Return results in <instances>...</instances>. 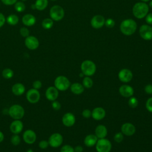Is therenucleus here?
Segmentation results:
<instances>
[{"label":"nucleus","instance_id":"obj_1","mask_svg":"<svg viewBox=\"0 0 152 152\" xmlns=\"http://www.w3.org/2000/svg\"><path fill=\"white\" fill-rule=\"evenodd\" d=\"M137 29V23L132 19L124 20L120 25L121 32L126 36H130L135 33Z\"/></svg>","mask_w":152,"mask_h":152},{"label":"nucleus","instance_id":"obj_2","mask_svg":"<svg viewBox=\"0 0 152 152\" xmlns=\"http://www.w3.org/2000/svg\"><path fill=\"white\" fill-rule=\"evenodd\" d=\"M8 113L14 120L21 119L24 116L25 110L21 105L14 104L10 107L8 110Z\"/></svg>","mask_w":152,"mask_h":152},{"label":"nucleus","instance_id":"obj_3","mask_svg":"<svg viewBox=\"0 0 152 152\" xmlns=\"http://www.w3.org/2000/svg\"><path fill=\"white\" fill-rule=\"evenodd\" d=\"M148 12V6L144 2L136 3L132 8L134 15L139 19L144 18Z\"/></svg>","mask_w":152,"mask_h":152},{"label":"nucleus","instance_id":"obj_4","mask_svg":"<svg viewBox=\"0 0 152 152\" xmlns=\"http://www.w3.org/2000/svg\"><path fill=\"white\" fill-rule=\"evenodd\" d=\"M70 86L71 83L65 76H58L54 80V86L59 91H65L69 88Z\"/></svg>","mask_w":152,"mask_h":152},{"label":"nucleus","instance_id":"obj_5","mask_svg":"<svg viewBox=\"0 0 152 152\" xmlns=\"http://www.w3.org/2000/svg\"><path fill=\"white\" fill-rule=\"evenodd\" d=\"M81 69L84 75L90 77L95 73L96 71V64L90 60L83 61L81 65Z\"/></svg>","mask_w":152,"mask_h":152},{"label":"nucleus","instance_id":"obj_6","mask_svg":"<svg viewBox=\"0 0 152 152\" xmlns=\"http://www.w3.org/2000/svg\"><path fill=\"white\" fill-rule=\"evenodd\" d=\"M96 149L97 152H110L112 149V144L105 138H100L96 144Z\"/></svg>","mask_w":152,"mask_h":152},{"label":"nucleus","instance_id":"obj_7","mask_svg":"<svg viewBox=\"0 0 152 152\" xmlns=\"http://www.w3.org/2000/svg\"><path fill=\"white\" fill-rule=\"evenodd\" d=\"M50 18L54 21H60L64 17V10L63 8L59 5H54L50 10Z\"/></svg>","mask_w":152,"mask_h":152},{"label":"nucleus","instance_id":"obj_8","mask_svg":"<svg viewBox=\"0 0 152 152\" xmlns=\"http://www.w3.org/2000/svg\"><path fill=\"white\" fill-rule=\"evenodd\" d=\"M26 97L27 100L31 104H35L39 102L40 99V94L38 90L35 88H30L29 89L26 94Z\"/></svg>","mask_w":152,"mask_h":152},{"label":"nucleus","instance_id":"obj_9","mask_svg":"<svg viewBox=\"0 0 152 152\" xmlns=\"http://www.w3.org/2000/svg\"><path fill=\"white\" fill-rule=\"evenodd\" d=\"M49 145L53 148H57L61 146L63 142V137L59 133H53L48 139Z\"/></svg>","mask_w":152,"mask_h":152},{"label":"nucleus","instance_id":"obj_10","mask_svg":"<svg viewBox=\"0 0 152 152\" xmlns=\"http://www.w3.org/2000/svg\"><path fill=\"white\" fill-rule=\"evenodd\" d=\"M23 139L26 144H33L36 141L37 135L33 129H28L24 131L23 134Z\"/></svg>","mask_w":152,"mask_h":152},{"label":"nucleus","instance_id":"obj_11","mask_svg":"<svg viewBox=\"0 0 152 152\" xmlns=\"http://www.w3.org/2000/svg\"><path fill=\"white\" fill-rule=\"evenodd\" d=\"M139 32L140 36L143 39L146 40L152 39V27L146 24L142 25L140 28Z\"/></svg>","mask_w":152,"mask_h":152},{"label":"nucleus","instance_id":"obj_12","mask_svg":"<svg viewBox=\"0 0 152 152\" xmlns=\"http://www.w3.org/2000/svg\"><path fill=\"white\" fill-rule=\"evenodd\" d=\"M24 44L27 49L33 50L38 48L39 46V41L35 36H28L26 37Z\"/></svg>","mask_w":152,"mask_h":152},{"label":"nucleus","instance_id":"obj_13","mask_svg":"<svg viewBox=\"0 0 152 152\" xmlns=\"http://www.w3.org/2000/svg\"><path fill=\"white\" fill-rule=\"evenodd\" d=\"M24 128L23 122L21 119L14 120L10 125V129L13 134H19Z\"/></svg>","mask_w":152,"mask_h":152},{"label":"nucleus","instance_id":"obj_14","mask_svg":"<svg viewBox=\"0 0 152 152\" xmlns=\"http://www.w3.org/2000/svg\"><path fill=\"white\" fill-rule=\"evenodd\" d=\"M133 75L131 70L124 68L121 69L118 73V78L119 80L123 83H128L132 78Z\"/></svg>","mask_w":152,"mask_h":152},{"label":"nucleus","instance_id":"obj_15","mask_svg":"<svg viewBox=\"0 0 152 152\" xmlns=\"http://www.w3.org/2000/svg\"><path fill=\"white\" fill-rule=\"evenodd\" d=\"M59 96V90L55 86H50L46 90L45 97L51 102L56 100Z\"/></svg>","mask_w":152,"mask_h":152},{"label":"nucleus","instance_id":"obj_16","mask_svg":"<svg viewBox=\"0 0 152 152\" xmlns=\"http://www.w3.org/2000/svg\"><path fill=\"white\" fill-rule=\"evenodd\" d=\"M62 124L66 127H71L73 126L75 122V116L70 112L66 113L64 115L62 118Z\"/></svg>","mask_w":152,"mask_h":152},{"label":"nucleus","instance_id":"obj_17","mask_svg":"<svg viewBox=\"0 0 152 152\" xmlns=\"http://www.w3.org/2000/svg\"><path fill=\"white\" fill-rule=\"evenodd\" d=\"M136 129L135 126L131 123H125L121 126V132L126 136H131L135 134Z\"/></svg>","mask_w":152,"mask_h":152},{"label":"nucleus","instance_id":"obj_18","mask_svg":"<svg viewBox=\"0 0 152 152\" xmlns=\"http://www.w3.org/2000/svg\"><path fill=\"white\" fill-rule=\"evenodd\" d=\"M133 88L129 85H122L119 88L120 94L124 97H130L134 94Z\"/></svg>","mask_w":152,"mask_h":152},{"label":"nucleus","instance_id":"obj_19","mask_svg":"<svg viewBox=\"0 0 152 152\" xmlns=\"http://www.w3.org/2000/svg\"><path fill=\"white\" fill-rule=\"evenodd\" d=\"M104 18L102 15H97L94 16L91 20V25L94 28H100L104 24Z\"/></svg>","mask_w":152,"mask_h":152},{"label":"nucleus","instance_id":"obj_20","mask_svg":"<svg viewBox=\"0 0 152 152\" xmlns=\"http://www.w3.org/2000/svg\"><path fill=\"white\" fill-rule=\"evenodd\" d=\"M106 112L104 109L101 107H95L91 112V117L97 121L102 120L104 118Z\"/></svg>","mask_w":152,"mask_h":152},{"label":"nucleus","instance_id":"obj_21","mask_svg":"<svg viewBox=\"0 0 152 152\" xmlns=\"http://www.w3.org/2000/svg\"><path fill=\"white\" fill-rule=\"evenodd\" d=\"M12 93L15 96H21L26 91L24 85L21 83H16L11 87Z\"/></svg>","mask_w":152,"mask_h":152},{"label":"nucleus","instance_id":"obj_22","mask_svg":"<svg viewBox=\"0 0 152 152\" xmlns=\"http://www.w3.org/2000/svg\"><path fill=\"white\" fill-rule=\"evenodd\" d=\"M36 22V17L31 14H26L22 17V23L26 26H32Z\"/></svg>","mask_w":152,"mask_h":152},{"label":"nucleus","instance_id":"obj_23","mask_svg":"<svg viewBox=\"0 0 152 152\" xmlns=\"http://www.w3.org/2000/svg\"><path fill=\"white\" fill-rule=\"evenodd\" d=\"M107 134V129L103 125H99L95 129V135L98 138H104Z\"/></svg>","mask_w":152,"mask_h":152},{"label":"nucleus","instance_id":"obj_24","mask_svg":"<svg viewBox=\"0 0 152 152\" xmlns=\"http://www.w3.org/2000/svg\"><path fill=\"white\" fill-rule=\"evenodd\" d=\"M98 140V138L96 135L94 134H89L87 135L84 140V143L87 147H93L96 145L97 141Z\"/></svg>","mask_w":152,"mask_h":152},{"label":"nucleus","instance_id":"obj_25","mask_svg":"<svg viewBox=\"0 0 152 152\" xmlns=\"http://www.w3.org/2000/svg\"><path fill=\"white\" fill-rule=\"evenodd\" d=\"M69 87L71 92L75 94H80L83 93L84 90V87L83 84L78 83H73Z\"/></svg>","mask_w":152,"mask_h":152},{"label":"nucleus","instance_id":"obj_26","mask_svg":"<svg viewBox=\"0 0 152 152\" xmlns=\"http://www.w3.org/2000/svg\"><path fill=\"white\" fill-rule=\"evenodd\" d=\"M34 5L36 7V10H37L39 11H43L48 7V0H36Z\"/></svg>","mask_w":152,"mask_h":152},{"label":"nucleus","instance_id":"obj_27","mask_svg":"<svg viewBox=\"0 0 152 152\" xmlns=\"http://www.w3.org/2000/svg\"><path fill=\"white\" fill-rule=\"evenodd\" d=\"M6 21L8 24L11 26H15L18 24L19 21V18L17 15L12 14L7 17Z\"/></svg>","mask_w":152,"mask_h":152},{"label":"nucleus","instance_id":"obj_28","mask_svg":"<svg viewBox=\"0 0 152 152\" xmlns=\"http://www.w3.org/2000/svg\"><path fill=\"white\" fill-rule=\"evenodd\" d=\"M14 75V72L13 70L9 68H5L2 71V75L3 78L7 80L11 79V78L13 77Z\"/></svg>","mask_w":152,"mask_h":152},{"label":"nucleus","instance_id":"obj_29","mask_svg":"<svg viewBox=\"0 0 152 152\" xmlns=\"http://www.w3.org/2000/svg\"><path fill=\"white\" fill-rule=\"evenodd\" d=\"M53 25V20L49 18H45L42 23V26L45 29H50Z\"/></svg>","mask_w":152,"mask_h":152},{"label":"nucleus","instance_id":"obj_30","mask_svg":"<svg viewBox=\"0 0 152 152\" xmlns=\"http://www.w3.org/2000/svg\"><path fill=\"white\" fill-rule=\"evenodd\" d=\"M93 85V80L88 76L84 77L83 80V86L84 87L87 88H91Z\"/></svg>","mask_w":152,"mask_h":152},{"label":"nucleus","instance_id":"obj_31","mask_svg":"<svg viewBox=\"0 0 152 152\" xmlns=\"http://www.w3.org/2000/svg\"><path fill=\"white\" fill-rule=\"evenodd\" d=\"M14 8L18 12H22L26 9V5L22 1H17L14 4Z\"/></svg>","mask_w":152,"mask_h":152},{"label":"nucleus","instance_id":"obj_32","mask_svg":"<svg viewBox=\"0 0 152 152\" xmlns=\"http://www.w3.org/2000/svg\"><path fill=\"white\" fill-rule=\"evenodd\" d=\"M20 142L21 138L18 134H13L11 137V142L13 145L17 146L20 144Z\"/></svg>","mask_w":152,"mask_h":152},{"label":"nucleus","instance_id":"obj_33","mask_svg":"<svg viewBox=\"0 0 152 152\" xmlns=\"http://www.w3.org/2000/svg\"><path fill=\"white\" fill-rule=\"evenodd\" d=\"M128 104L130 107L135 108L138 104V101L136 97L131 96L128 100Z\"/></svg>","mask_w":152,"mask_h":152},{"label":"nucleus","instance_id":"obj_34","mask_svg":"<svg viewBox=\"0 0 152 152\" xmlns=\"http://www.w3.org/2000/svg\"><path fill=\"white\" fill-rule=\"evenodd\" d=\"M60 152H74V148L70 145L66 144L61 147Z\"/></svg>","mask_w":152,"mask_h":152},{"label":"nucleus","instance_id":"obj_35","mask_svg":"<svg viewBox=\"0 0 152 152\" xmlns=\"http://www.w3.org/2000/svg\"><path fill=\"white\" fill-rule=\"evenodd\" d=\"M20 33L21 35V36L24 37H27V36H29L30 34V31L29 30L25 27H21L20 30Z\"/></svg>","mask_w":152,"mask_h":152},{"label":"nucleus","instance_id":"obj_36","mask_svg":"<svg viewBox=\"0 0 152 152\" xmlns=\"http://www.w3.org/2000/svg\"><path fill=\"white\" fill-rule=\"evenodd\" d=\"M49 142L48 141L45 140H41L39 142V147L40 148L42 149V150H45L46 149L48 146H49Z\"/></svg>","mask_w":152,"mask_h":152},{"label":"nucleus","instance_id":"obj_37","mask_svg":"<svg viewBox=\"0 0 152 152\" xmlns=\"http://www.w3.org/2000/svg\"><path fill=\"white\" fill-rule=\"evenodd\" d=\"M123 140H124V135H123V134L121 132H118L115 134V135H114V140L116 142L119 143L122 142Z\"/></svg>","mask_w":152,"mask_h":152},{"label":"nucleus","instance_id":"obj_38","mask_svg":"<svg viewBox=\"0 0 152 152\" xmlns=\"http://www.w3.org/2000/svg\"><path fill=\"white\" fill-rule=\"evenodd\" d=\"M32 86H33V88H35V89L39 90L42 87V83L40 80H35L33 82Z\"/></svg>","mask_w":152,"mask_h":152},{"label":"nucleus","instance_id":"obj_39","mask_svg":"<svg viewBox=\"0 0 152 152\" xmlns=\"http://www.w3.org/2000/svg\"><path fill=\"white\" fill-rule=\"evenodd\" d=\"M115 24V21L112 18H108L104 22V24L108 28H112L113 27H114Z\"/></svg>","mask_w":152,"mask_h":152},{"label":"nucleus","instance_id":"obj_40","mask_svg":"<svg viewBox=\"0 0 152 152\" xmlns=\"http://www.w3.org/2000/svg\"><path fill=\"white\" fill-rule=\"evenodd\" d=\"M145 107L148 111L150 112H152V97L149 98L146 103H145Z\"/></svg>","mask_w":152,"mask_h":152},{"label":"nucleus","instance_id":"obj_41","mask_svg":"<svg viewBox=\"0 0 152 152\" xmlns=\"http://www.w3.org/2000/svg\"><path fill=\"white\" fill-rule=\"evenodd\" d=\"M52 107L54 110H58L61 109V103L58 101L54 100L52 102Z\"/></svg>","mask_w":152,"mask_h":152},{"label":"nucleus","instance_id":"obj_42","mask_svg":"<svg viewBox=\"0 0 152 152\" xmlns=\"http://www.w3.org/2000/svg\"><path fill=\"white\" fill-rule=\"evenodd\" d=\"M82 115L85 118H89L91 116V112L89 109H84L82 112Z\"/></svg>","mask_w":152,"mask_h":152},{"label":"nucleus","instance_id":"obj_43","mask_svg":"<svg viewBox=\"0 0 152 152\" xmlns=\"http://www.w3.org/2000/svg\"><path fill=\"white\" fill-rule=\"evenodd\" d=\"M2 2L6 5H12L15 4L17 0H1Z\"/></svg>","mask_w":152,"mask_h":152},{"label":"nucleus","instance_id":"obj_44","mask_svg":"<svg viewBox=\"0 0 152 152\" xmlns=\"http://www.w3.org/2000/svg\"><path fill=\"white\" fill-rule=\"evenodd\" d=\"M144 91L147 94H152V84H147L144 87Z\"/></svg>","mask_w":152,"mask_h":152},{"label":"nucleus","instance_id":"obj_45","mask_svg":"<svg viewBox=\"0 0 152 152\" xmlns=\"http://www.w3.org/2000/svg\"><path fill=\"white\" fill-rule=\"evenodd\" d=\"M5 21H6V18L4 15L2 13L0 12V28L4 25Z\"/></svg>","mask_w":152,"mask_h":152},{"label":"nucleus","instance_id":"obj_46","mask_svg":"<svg viewBox=\"0 0 152 152\" xmlns=\"http://www.w3.org/2000/svg\"><path fill=\"white\" fill-rule=\"evenodd\" d=\"M145 21L147 23L149 24H152V13H150L146 16Z\"/></svg>","mask_w":152,"mask_h":152},{"label":"nucleus","instance_id":"obj_47","mask_svg":"<svg viewBox=\"0 0 152 152\" xmlns=\"http://www.w3.org/2000/svg\"><path fill=\"white\" fill-rule=\"evenodd\" d=\"M83 148L81 145H77L74 148V152H83Z\"/></svg>","mask_w":152,"mask_h":152},{"label":"nucleus","instance_id":"obj_48","mask_svg":"<svg viewBox=\"0 0 152 152\" xmlns=\"http://www.w3.org/2000/svg\"><path fill=\"white\" fill-rule=\"evenodd\" d=\"M4 140V133L0 131V143L2 142Z\"/></svg>","mask_w":152,"mask_h":152},{"label":"nucleus","instance_id":"obj_49","mask_svg":"<svg viewBox=\"0 0 152 152\" xmlns=\"http://www.w3.org/2000/svg\"><path fill=\"white\" fill-rule=\"evenodd\" d=\"M31 8L32 9L36 10V7H35V5H34V4H31Z\"/></svg>","mask_w":152,"mask_h":152},{"label":"nucleus","instance_id":"obj_50","mask_svg":"<svg viewBox=\"0 0 152 152\" xmlns=\"http://www.w3.org/2000/svg\"><path fill=\"white\" fill-rule=\"evenodd\" d=\"M26 152H34V151H33V150L31 148H29V149H28V150L26 151Z\"/></svg>","mask_w":152,"mask_h":152},{"label":"nucleus","instance_id":"obj_51","mask_svg":"<svg viewBox=\"0 0 152 152\" xmlns=\"http://www.w3.org/2000/svg\"><path fill=\"white\" fill-rule=\"evenodd\" d=\"M149 5H150V7H151V8H152V1L150 2V4H149Z\"/></svg>","mask_w":152,"mask_h":152},{"label":"nucleus","instance_id":"obj_52","mask_svg":"<svg viewBox=\"0 0 152 152\" xmlns=\"http://www.w3.org/2000/svg\"><path fill=\"white\" fill-rule=\"evenodd\" d=\"M142 1H143V2H147V1H148L149 0H141Z\"/></svg>","mask_w":152,"mask_h":152},{"label":"nucleus","instance_id":"obj_53","mask_svg":"<svg viewBox=\"0 0 152 152\" xmlns=\"http://www.w3.org/2000/svg\"><path fill=\"white\" fill-rule=\"evenodd\" d=\"M21 1H27V0H21Z\"/></svg>","mask_w":152,"mask_h":152},{"label":"nucleus","instance_id":"obj_54","mask_svg":"<svg viewBox=\"0 0 152 152\" xmlns=\"http://www.w3.org/2000/svg\"><path fill=\"white\" fill-rule=\"evenodd\" d=\"M51 1H56V0H51Z\"/></svg>","mask_w":152,"mask_h":152}]
</instances>
